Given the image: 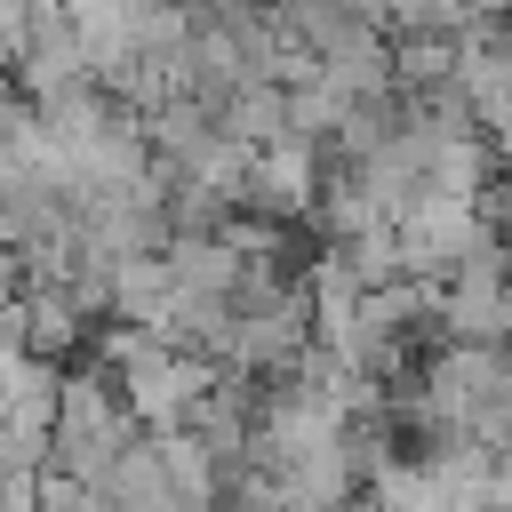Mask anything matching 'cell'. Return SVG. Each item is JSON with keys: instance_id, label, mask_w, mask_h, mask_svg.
Listing matches in <instances>:
<instances>
[{"instance_id": "6da1fadb", "label": "cell", "mask_w": 512, "mask_h": 512, "mask_svg": "<svg viewBox=\"0 0 512 512\" xmlns=\"http://www.w3.org/2000/svg\"><path fill=\"white\" fill-rule=\"evenodd\" d=\"M136 416L120 408V392L96 368H64L56 384V432H48V472H64L72 488H104L112 464L128 456Z\"/></svg>"}, {"instance_id": "7a4b0ae2", "label": "cell", "mask_w": 512, "mask_h": 512, "mask_svg": "<svg viewBox=\"0 0 512 512\" xmlns=\"http://www.w3.org/2000/svg\"><path fill=\"white\" fill-rule=\"evenodd\" d=\"M168 296H176V280H168V256H120L112 264V320L120 328H160V312H168Z\"/></svg>"}, {"instance_id": "3957f363", "label": "cell", "mask_w": 512, "mask_h": 512, "mask_svg": "<svg viewBox=\"0 0 512 512\" xmlns=\"http://www.w3.org/2000/svg\"><path fill=\"white\" fill-rule=\"evenodd\" d=\"M216 136L240 144V152H272V144L288 136V120H280V88H272V80H248V88L216 112Z\"/></svg>"}]
</instances>
